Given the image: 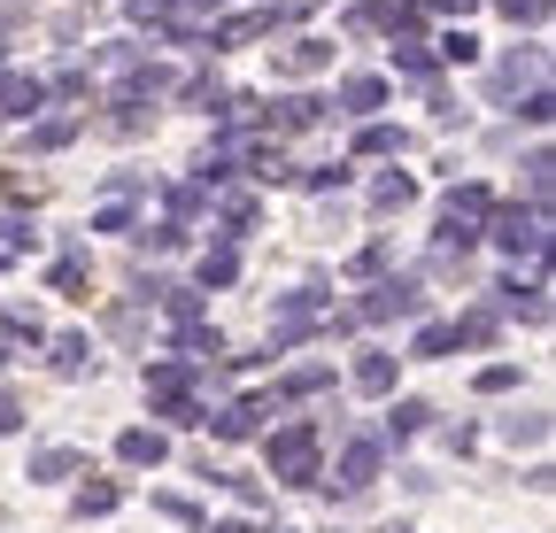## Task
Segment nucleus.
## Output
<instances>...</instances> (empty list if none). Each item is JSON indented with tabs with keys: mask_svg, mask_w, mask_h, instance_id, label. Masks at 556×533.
<instances>
[{
	"mask_svg": "<svg viewBox=\"0 0 556 533\" xmlns=\"http://www.w3.org/2000/svg\"><path fill=\"white\" fill-rule=\"evenodd\" d=\"M518 116H526V124H548V116H556V93H548V86L518 93Z\"/></svg>",
	"mask_w": 556,
	"mask_h": 533,
	"instance_id": "obj_45",
	"label": "nucleus"
},
{
	"mask_svg": "<svg viewBox=\"0 0 556 533\" xmlns=\"http://www.w3.org/2000/svg\"><path fill=\"white\" fill-rule=\"evenodd\" d=\"M124 16H131V24H148V31H163V24L178 16V0H124Z\"/></svg>",
	"mask_w": 556,
	"mask_h": 533,
	"instance_id": "obj_40",
	"label": "nucleus"
},
{
	"mask_svg": "<svg viewBox=\"0 0 556 533\" xmlns=\"http://www.w3.org/2000/svg\"><path fill=\"white\" fill-rule=\"evenodd\" d=\"M433 426V403H417V394H402V403H387V433H379V448H402V441H417Z\"/></svg>",
	"mask_w": 556,
	"mask_h": 533,
	"instance_id": "obj_15",
	"label": "nucleus"
},
{
	"mask_svg": "<svg viewBox=\"0 0 556 533\" xmlns=\"http://www.w3.org/2000/svg\"><path fill=\"white\" fill-rule=\"evenodd\" d=\"M131 225H139V217H131L124 202H101V210H93V232H131Z\"/></svg>",
	"mask_w": 556,
	"mask_h": 533,
	"instance_id": "obj_47",
	"label": "nucleus"
},
{
	"mask_svg": "<svg viewBox=\"0 0 556 533\" xmlns=\"http://www.w3.org/2000/svg\"><path fill=\"white\" fill-rule=\"evenodd\" d=\"M356 325H402V317H426V287H417L409 271H394V279H371L364 294H356V309H348Z\"/></svg>",
	"mask_w": 556,
	"mask_h": 533,
	"instance_id": "obj_4",
	"label": "nucleus"
},
{
	"mask_svg": "<svg viewBox=\"0 0 556 533\" xmlns=\"http://www.w3.org/2000/svg\"><path fill=\"white\" fill-rule=\"evenodd\" d=\"M302 186H309V193H340V186H348V163H309Z\"/></svg>",
	"mask_w": 556,
	"mask_h": 533,
	"instance_id": "obj_42",
	"label": "nucleus"
},
{
	"mask_svg": "<svg viewBox=\"0 0 556 533\" xmlns=\"http://www.w3.org/2000/svg\"><path fill=\"white\" fill-rule=\"evenodd\" d=\"M495 309H503V317H526V325H548V287L510 271V279L495 287Z\"/></svg>",
	"mask_w": 556,
	"mask_h": 533,
	"instance_id": "obj_11",
	"label": "nucleus"
},
{
	"mask_svg": "<svg viewBox=\"0 0 556 533\" xmlns=\"http://www.w3.org/2000/svg\"><path fill=\"white\" fill-rule=\"evenodd\" d=\"M270 533H294V525H270Z\"/></svg>",
	"mask_w": 556,
	"mask_h": 533,
	"instance_id": "obj_53",
	"label": "nucleus"
},
{
	"mask_svg": "<svg viewBox=\"0 0 556 533\" xmlns=\"http://www.w3.org/2000/svg\"><path fill=\"white\" fill-rule=\"evenodd\" d=\"M317 448H325V426L317 418H287L263 433V464L278 487H317Z\"/></svg>",
	"mask_w": 556,
	"mask_h": 533,
	"instance_id": "obj_1",
	"label": "nucleus"
},
{
	"mask_svg": "<svg viewBox=\"0 0 556 533\" xmlns=\"http://www.w3.org/2000/svg\"><path fill=\"white\" fill-rule=\"evenodd\" d=\"M47 109V78H16V71H0V116L9 124H31Z\"/></svg>",
	"mask_w": 556,
	"mask_h": 533,
	"instance_id": "obj_14",
	"label": "nucleus"
},
{
	"mask_svg": "<svg viewBox=\"0 0 556 533\" xmlns=\"http://www.w3.org/2000/svg\"><path fill=\"white\" fill-rule=\"evenodd\" d=\"M47 364L62 379H86L93 371V332H47Z\"/></svg>",
	"mask_w": 556,
	"mask_h": 533,
	"instance_id": "obj_16",
	"label": "nucleus"
},
{
	"mask_svg": "<svg viewBox=\"0 0 556 533\" xmlns=\"http://www.w3.org/2000/svg\"><path fill=\"white\" fill-rule=\"evenodd\" d=\"M348 271H356V279H379V271H387V240H371V248H356V263H348Z\"/></svg>",
	"mask_w": 556,
	"mask_h": 533,
	"instance_id": "obj_48",
	"label": "nucleus"
},
{
	"mask_svg": "<svg viewBox=\"0 0 556 533\" xmlns=\"http://www.w3.org/2000/svg\"><path fill=\"white\" fill-rule=\"evenodd\" d=\"M0 71H9V54H0Z\"/></svg>",
	"mask_w": 556,
	"mask_h": 533,
	"instance_id": "obj_54",
	"label": "nucleus"
},
{
	"mask_svg": "<svg viewBox=\"0 0 556 533\" xmlns=\"http://www.w3.org/2000/svg\"><path fill=\"white\" fill-rule=\"evenodd\" d=\"M387 93H394V86H387L379 71H356V78H340V93H332L325 109H340V116H364V124H371V116L387 109Z\"/></svg>",
	"mask_w": 556,
	"mask_h": 533,
	"instance_id": "obj_10",
	"label": "nucleus"
},
{
	"mask_svg": "<svg viewBox=\"0 0 556 533\" xmlns=\"http://www.w3.org/2000/svg\"><path fill=\"white\" fill-rule=\"evenodd\" d=\"M433 62H441V71H471V62H479V39L456 24V31H441V39H433Z\"/></svg>",
	"mask_w": 556,
	"mask_h": 533,
	"instance_id": "obj_30",
	"label": "nucleus"
},
{
	"mask_svg": "<svg viewBox=\"0 0 556 533\" xmlns=\"http://www.w3.org/2000/svg\"><path fill=\"white\" fill-rule=\"evenodd\" d=\"M0 371H9V341H0Z\"/></svg>",
	"mask_w": 556,
	"mask_h": 533,
	"instance_id": "obj_52",
	"label": "nucleus"
},
{
	"mask_svg": "<svg viewBox=\"0 0 556 533\" xmlns=\"http://www.w3.org/2000/svg\"><path fill=\"white\" fill-rule=\"evenodd\" d=\"M471 386H479V394H510V386H518V364H486Z\"/></svg>",
	"mask_w": 556,
	"mask_h": 533,
	"instance_id": "obj_46",
	"label": "nucleus"
},
{
	"mask_svg": "<svg viewBox=\"0 0 556 533\" xmlns=\"http://www.w3.org/2000/svg\"><path fill=\"white\" fill-rule=\"evenodd\" d=\"M317 124H325V101H317V93L263 101V131H270V140H294V131H317Z\"/></svg>",
	"mask_w": 556,
	"mask_h": 533,
	"instance_id": "obj_7",
	"label": "nucleus"
},
{
	"mask_svg": "<svg viewBox=\"0 0 556 533\" xmlns=\"http://www.w3.org/2000/svg\"><path fill=\"white\" fill-rule=\"evenodd\" d=\"M433 9H441V16H456V24H464V16H471V0H433Z\"/></svg>",
	"mask_w": 556,
	"mask_h": 533,
	"instance_id": "obj_50",
	"label": "nucleus"
},
{
	"mask_svg": "<svg viewBox=\"0 0 556 533\" xmlns=\"http://www.w3.org/2000/svg\"><path fill=\"white\" fill-rule=\"evenodd\" d=\"M541 71H548V54H541V47H518V54H503V62H495V78H486V86H495V101H518V93L548 86Z\"/></svg>",
	"mask_w": 556,
	"mask_h": 533,
	"instance_id": "obj_8",
	"label": "nucleus"
},
{
	"mask_svg": "<svg viewBox=\"0 0 556 533\" xmlns=\"http://www.w3.org/2000/svg\"><path fill=\"white\" fill-rule=\"evenodd\" d=\"M232 279H240V248H225V240L193 263V294H217V287H232Z\"/></svg>",
	"mask_w": 556,
	"mask_h": 533,
	"instance_id": "obj_22",
	"label": "nucleus"
},
{
	"mask_svg": "<svg viewBox=\"0 0 556 533\" xmlns=\"http://www.w3.org/2000/svg\"><path fill=\"white\" fill-rule=\"evenodd\" d=\"M0 341H47V317L31 302H0Z\"/></svg>",
	"mask_w": 556,
	"mask_h": 533,
	"instance_id": "obj_26",
	"label": "nucleus"
},
{
	"mask_svg": "<svg viewBox=\"0 0 556 533\" xmlns=\"http://www.w3.org/2000/svg\"><path fill=\"white\" fill-rule=\"evenodd\" d=\"M317 71H332V39H309V31H294L287 47L270 54V78H317Z\"/></svg>",
	"mask_w": 556,
	"mask_h": 533,
	"instance_id": "obj_9",
	"label": "nucleus"
},
{
	"mask_svg": "<svg viewBox=\"0 0 556 533\" xmlns=\"http://www.w3.org/2000/svg\"><path fill=\"white\" fill-rule=\"evenodd\" d=\"M379 472H387L379 433H348V441H340V456H332V480H317V487H325V495H371V487H379Z\"/></svg>",
	"mask_w": 556,
	"mask_h": 533,
	"instance_id": "obj_3",
	"label": "nucleus"
},
{
	"mask_svg": "<svg viewBox=\"0 0 556 533\" xmlns=\"http://www.w3.org/2000/svg\"><path fill=\"white\" fill-rule=\"evenodd\" d=\"M208 210H217V240H225V248H240V240L255 232V217H263L255 193H225V202H208Z\"/></svg>",
	"mask_w": 556,
	"mask_h": 533,
	"instance_id": "obj_19",
	"label": "nucleus"
},
{
	"mask_svg": "<svg viewBox=\"0 0 556 533\" xmlns=\"http://www.w3.org/2000/svg\"><path fill=\"white\" fill-rule=\"evenodd\" d=\"M178 356L186 364H201V356H225V332L208 325V317H193V325H178Z\"/></svg>",
	"mask_w": 556,
	"mask_h": 533,
	"instance_id": "obj_27",
	"label": "nucleus"
},
{
	"mask_svg": "<svg viewBox=\"0 0 556 533\" xmlns=\"http://www.w3.org/2000/svg\"><path fill=\"white\" fill-rule=\"evenodd\" d=\"M47 279H54V294H86V279H93V271H86V248L70 240V248H62V263H54Z\"/></svg>",
	"mask_w": 556,
	"mask_h": 533,
	"instance_id": "obj_33",
	"label": "nucleus"
},
{
	"mask_svg": "<svg viewBox=\"0 0 556 533\" xmlns=\"http://www.w3.org/2000/svg\"><path fill=\"white\" fill-rule=\"evenodd\" d=\"M263 418H278V403H270V394H240V403H217L201 426L217 433V441H255V433H263Z\"/></svg>",
	"mask_w": 556,
	"mask_h": 533,
	"instance_id": "obj_6",
	"label": "nucleus"
},
{
	"mask_svg": "<svg viewBox=\"0 0 556 533\" xmlns=\"http://www.w3.org/2000/svg\"><path fill=\"white\" fill-rule=\"evenodd\" d=\"M0 433H24V394L0 386Z\"/></svg>",
	"mask_w": 556,
	"mask_h": 533,
	"instance_id": "obj_49",
	"label": "nucleus"
},
{
	"mask_svg": "<svg viewBox=\"0 0 556 533\" xmlns=\"http://www.w3.org/2000/svg\"><path fill=\"white\" fill-rule=\"evenodd\" d=\"M456 348V325H417V341H409V356H448Z\"/></svg>",
	"mask_w": 556,
	"mask_h": 533,
	"instance_id": "obj_41",
	"label": "nucleus"
},
{
	"mask_svg": "<svg viewBox=\"0 0 556 533\" xmlns=\"http://www.w3.org/2000/svg\"><path fill=\"white\" fill-rule=\"evenodd\" d=\"M441 217H456V225H479V232H486V217H495V186H479V178L448 186V210H441Z\"/></svg>",
	"mask_w": 556,
	"mask_h": 533,
	"instance_id": "obj_17",
	"label": "nucleus"
},
{
	"mask_svg": "<svg viewBox=\"0 0 556 533\" xmlns=\"http://www.w3.org/2000/svg\"><path fill=\"white\" fill-rule=\"evenodd\" d=\"M116 503H124V487H116V480H86L78 495H70V518H109Z\"/></svg>",
	"mask_w": 556,
	"mask_h": 533,
	"instance_id": "obj_28",
	"label": "nucleus"
},
{
	"mask_svg": "<svg viewBox=\"0 0 556 533\" xmlns=\"http://www.w3.org/2000/svg\"><path fill=\"white\" fill-rule=\"evenodd\" d=\"M178 101L201 109V116H217V109H225V78H208V71H201V78H178Z\"/></svg>",
	"mask_w": 556,
	"mask_h": 533,
	"instance_id": "obj_32",
	"label": "nucleus"
},
{
	"mask_svg": "<svg viewBox=\"0 0 556 533\" xmlns=\"http://www.w3.org/2000/svg\"><path fill=\"white\" fill-rule=\"evenodd\" d=\"M208 533H255L248 518H217V525H208Z\"/></svg>",
	"mask_w": 556,
	"mask_h": 533,
	"instance_id": "obj_51",
	"label": "nucleus"
},
{
	"mask_svg": "<svg viewBox=\"0 0 556 533\" xmlns=\"http://www.w3.org/2000/svg\"><path fill=\"white\" fill-rule=\"evenodd\" d=\"M394 371H402L394 348H364V356H356V394H379V403H387V394H394Z\"/></svg>",
	"mask_w": 556,
	"mask_h": 533,
	"instance_id": "obj_21",
	"label": "nucleus"
},
{
	"mask_svg": "<svg viewBox=\"0 0 556 533\" xmlns=\"http://www.w3.org/2000/svg\"><path fill=\"white\" fill-rule=\"evenodd\" d=\"M402 148H409L402 124H364V131H356V155H402Z\"/></svg>",
	"mask_w": 556,
	"mask_h": 533,
	"instance_id": "obj_35",
	"label": "nucleus"
},
{
	"mask_svg": "<svg viewBox=\"0 0 556 533\" xmlns=\"http://www.w3.org/2000/svg\"><path fill=\"white\" fill-rule=\"evenodd\" d=\"M31 248H39L31 217H16V210H9V217H0V255H31Z\"/></svg>",
	"mask_w": 556,
	"mask_h": 533,
	"instance_id": "obj_37",
	"label": "nucleus"
},
{
	"mask_svg": "<svg viewBox=\"0 0 556 533\" xmlns=\"http://www.w3.org/2000/svg\"><path fill=\"white\" fill-rule=\"evenodd\" d=\"M495 9H503L510 24H526V31H541V24H548V0H495Z\"/></svg>",
	"mask_w": 556,
	"mask_h": 533,
	"instance_id": "obj_43",
	"label": "nucleus"
},
{
	"mask_svg": "<svg viewBox=\"0 0 556 533\" xmlns=\"http://www.w3.org/2000/svg\"><path fill=\"white\" fill-rule=\"evenodd\" d=\"M163 210H170V225H186V217L208 210V193H201V186H163Z\"/></svg>",
	"mask_w": 556,
	"mask_h": 533,
	"instance_id": "obj_36",
	"label": "nucleus"
},
{
	"mask_svg": "<svg viewBox=\"0 0 556 533\" xmlns=\"http://www.w3.org/2000/svg\"><path fill=\"white\" fill-rule=\"evenodd\" d=\"M163 456H170V441H163L155 426H124V433H116V464H124V472H155Z\"/></svg>",
	"mask_w": 556,
	"mask_h": 533,
	"instance_id": "obj_13",
	"label": "nucleus"
},
{
	"mask_svg": "<svg viewBox=\"0 0 556 533\" xmlns=\"http://www.w3.org/2000/svg\"><path fill=\"white\" fill-rule=\"evenodd\" d=\"M332 386V364H302V371H287L270 386V403H309V394H325Z\"/></svg>",
	"mask_w": 556,
	"mask_h": 533,
	"instance_id": "obj_23",
	"label": "nucleus"
},
{
	"mask_svg": "<svg viewBox=\"0 0 556 533\" xmlns=\"http://www.w3.org/2000/svg\"><path fill=\"white\" fill-rule=\"evenodd\" d=\"M155 510H163V518H170V525H193V533H201V525H208V510H201V503H193V495H155Z\"/></svg>",
	"mask_w": 556,
	"mask_h": 533,
	"instance_id": "obj_38",
	"label": "nucleus"
},
{
	"mask_svg": "<svg viewBox=\"0 0 556 533\" xmlns=\"http://www.w3.org/2000/svg\"><path fill=\"white\" fill-rule=\"evenodd\" d=\"M486 240H495L510 263L526 255L533 271L548 263V217H541V210H526V202H495V217H486Z\"/></svg>",
	"mask_w": 556,
	"mask_h": 533,
	"instance_id": "obj_2",
	"label": "nucleus"
},
{
	"mask_svg": "<svg viewBox=\"0 0 556 533\" xmlns=\"http://www.w3.org/2000/svg\"><path fill=\"white\" fill-rule=\"evenodd\" d=\"M518 170H526V178H518V186H526V210H541V217H548V170H556V163H548V148H533Z\"/></svg>",
	"mask_w": 556,
	"mask_h": 533,
	"instance_id": "obj_31",
	"label": "nucleus"
},
{
	"mask_svg": "<svg viewBox=\"0 0 556 533\" xmlns=\"http://www.w3.org/2000/svg\"><path fill=\"white\" fill-rule=\"evenodd\" d=\"M93 54H101V71H139V47L131 39H101Z\"/></svg>",
	"mask_w": 556,
	"mask_h": 533,
	"instance_id": "obj_44",
	"label": "nucleus"
},
{
	"mask_svg": "<svg viewBox=\"0 0 556 533\" xmlns=\"http://www.w3.org/2000/svg\"><path fill=\"white\" fill-rule=\"evenodd\" d=\"M409 202H417V178H409V170H387V178L371 186V210H379V217H402Z\"/></svg>",
	"mask_w": 556,
	"mask_h": 533,
	"instance_id": "obj_25",
	"label": "nucleus"
},
{
	"mask_svg": "<svg viewBox=\"0 0 556 533\" xmlns=\"http://www.w3.org/2000/svg\"><path fill=\"white\" fill-rule=\"evenodd\" d=\"M86 131V116H31V131H24V155H54V148H70Z\"/></svg>",
	"mask_w": 556,
	"mask_h": 533,
	"instance_id": "obj_20",
	"label": "nucleus"
},
{
	"mask_svg": "<svg viewBox=\"0 0 556 533\" xmlns=\"http://www.w3.org/2000/svg\"><path fill=\"white\" fill-rule=\"evenodd\" d=\"M495 433H503L510 448H541V441H548V410H510Z\"/></svg>",
	"mask_w": 556,
	"mask_h": 533,
	"instance_id": "obj_29",
	"label": "nucleus"
},
{
	"mask_svg": "<svg viewBox=\"0 0 556 533\" xmlns=\"http://www.w3.org/2000/svg\"><path fill=\"white\" fill-rule=\"evenodd\" d=\"M394 78H402V86H426V93H433V86H441V62H433V47H426V39L394 47ZM394 78H387V86H394Z\"/></svg>",
	"mask_w": 556,
	"mask_h": 533,
	"instance_id": "obj_18",
	"label": "nucleus"
},
{
	"mask_svg": "<svg viewBox=\"0 0 556 533\" xmlns=\"http://www.w3.org/2000/svg\"><path fill=\"white\" fill-rule=\"evenodd\" d=\"M131 248L139 255H178L186 248V225H131Z\"/></svg>",
	"mask_w": 556,
	"mask_h": 533,
	"instance_id": "obj_34",
	"label": "nucleus"
},
{
	"mask_svg": "<svg viewBox=\"0 0 556 533\" xmlns=\"http://www.w3.org/2000/svg\"><path fill=\"white\" fill-rule=\"evenodd\" d=\"M139 379H148L155 403H178V394H193V386H201V364H186V356H155Z\"/></svg>",
	"mask_w": 556,
	"mask_h": 533,
	"instance_id": "obj_12",
	"label": "nucleus"
},
{
	"mask_svg": "<svg viewBox=\"0 0 556 533\" xmlns=\"http://www.w3.org/2000/svg\"><path fill=\"white\" fill-rule=\"evenodd\" d=\"M54 93H62V101H86V109H93V71H62V78H47V101H54Z\"/></svg>",
	"mask_w": 556,
	"mask_h": 533,
	"instance_id": "obj_39",
	"label": "nucleus"
},
{
	"mask_svg": "<svg viewBox=\"0 0 556 533\" xmlns=\"http://www.w3.org/2000/svg\"><path fill=\"white\" fill-rule=\"evenodd\" d=\"M294 24H302V0H270V9H248L232 24H208V54L248 47V39H270V31H294Z\"/></svg>",
	"mask_w": 556,
	"mask_h": 533,
	"instance_id": "obj_5",
	"label": "nucleus"
},
{
	"mask_svg": "<svg viewBox=\"0 0 556 533\" xmlns=\"http://www.w3.org/2000/svg\"><path fill=\"white\" fill-rule=\"evenodd\" d=\"M78 472H86V448H39L24 480H47L54 487V480H78Z\"/></svg>",
	"mask_w": 556,
	"mask_h": 533,
	"instance_id": "obj_24",
	"label": "nucleus"
}]
</instances>
